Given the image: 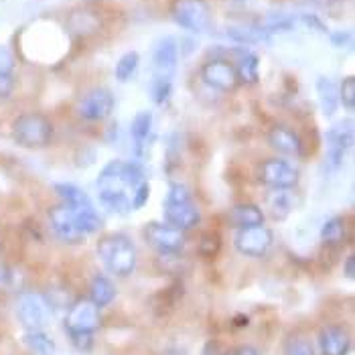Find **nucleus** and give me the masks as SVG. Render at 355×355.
Masks as SVG:
<instances>
[{
	"label": "nucleus",
	"mask_w": 355,
	"mask_h": 355,
	"mask_svg": "<svg viewBox=\"0 0 355 355\" xmlns=\"http://www.w3.org/2000/svg\"><path fill=\"white\" fill-rule=\"evenodd\" d=\"M146 181L144 168L132 161H112L98 175V197L104 209L110 214L132 211L135 193Z\"/></svg>",
	"instance_id": "1"
},
{
	"label": "nucleus",
	"mask_w": 355,
	"mask_h": 355,
	"mask_svg": "<svg viewBox=\"0 0 355 355\" xmlns=\"http://www.w3.org/2000/svg\"><path fill=\"white\" fill-rule=\"evenodd\" d=\"M98 256L106 270L126 278L137 270V248L126 234H106L98 242Z\"/></svg>",
	"instance_id": "2"
},
{
	"label": "nucleus",
	"mask_w": 355,
	"mask_h": 355,
	"mask_svg": "<svg viewBox=\"0 0 355 355\" xmlns=\"http://www.w3.org/2000/svg\"><path fill=\"white\" fill-rule=\"evenodd\" d=\"M10 132H12V140L25 148H43L53 138V124L43 114L27 112L12 120Z\"/></svg>",
	"instance_id": "3"
},
{
	"label": "nucleus",
	"mask_w": 355,
	"mask_h": 355,
	"mask_svg": "<svg viewBox=\"0 0 355 355\" xmlns=\"http://www.w3.org/2000/svg\"><path fill=\"white\" fill-rule=\"evenodd\" d=\"M171 17L179 27L195 35L211 27V10L205 0H173Z\"/></svg>",
	"instance_id": "4"
},
{
	"label": "nucleus",
	"mask_w": 355,
	"mask_h": 355,
	"mask_svg": "<svg viewBox=\"0 0 355 355\" xmlns=\"http://www.w3.org/2000/svg\"><path fill=\"white\" fill-rule=\"evenodd\" d=\"M201 80L207 87L221 92V94H230L234 92L240 82H238V73L234 67V61L225 59V57H211L201 65Z\"/></svg>",
	"instance_id": "5"
},
{
	"label": "nucleus",
	"mask_w": 355,
	"mask_h": 355,
	"mask_svg": "<svg viewBox=\"0 0 355 355\" xmlns=\"http://www.w3.org/2000/svg\"><path fill=\"white\" fill-rule=\"evenodd\" d=\"M325 140H327L325 163H327L329 171H337L345 161L349 148L354 146V120L347 118V120H341L335 126H331Z\"/></svg>",
	"instance_id": "6"
},
{
	"label": "nucleus",
	"mask_w": 355,
	"mask_h": 355,
	"mask_svg": "<svg viewBox=\"0 0 355 355\" xmlns=\"http://www.w3.org/2000/svg\"><path fill=\"white\" fill-rule=\"evenodd\" d=\"M114 94L106 87H92L76 104V114L85 122H102L114 112Z\"/></svg>",
	"instance_id": "7"
},
{
	"label": "nucleus",
	"mask_w": 355,
	"mask_h": 355,
	"mask_svg": "<svg viewBox=\"0 0 355 355\" xmlns=\"http://www.w3.org/2000/svg\"><path fill=\"white\" fill-rule=\"evenodd\" d=\"M100 323V306H96L89 299L76 301L65 315V329L69 335H92Z\"/></svg>",
	"instance_id": "8"
},
{
	"label": "nucleus",
	"mask_w": 355,
	"mask_h": 355,
	"mask_svg": "<svg viewBox=\"0 0 355 355\" xmlns=\"http://www.w3.org/2000/svg\"><path fill=\"white\" fill-rule=\"evenodd\" d=\"M236 250L248 256V258H264L274 244L272 230L264 225H254V227H242L234 240Z\"/></svg>",
	"instance_id": "9"
},
{
	"label": "nucleus",
	"mask_w": 355,
	"mask_h": 355,
	"mask_svg": "<svg viewBox=\"0 0 355 355\" xmlns=\"http://www.w3.org/2000/svg\"><path fill=\"white\" fill-rule=\"evenodd\" d=\"M144 240L155 248L159 254H179L185 248V234L177 227H171L168 223H146L144 227Z\"/></svg>",
	"instance_id": "10"
},
{
	"label": "nucleus",
	"mask_w": 355,
	"mask_h": 355,
	"mask_svg": "<svg viewBox=\"0 0 355 355\" xmlns=\"http://www.w3.org/2000/svg\"><path fill=\"white\" fill-rule=\"evenodd\" d=\"M17 317L27 331H41L49 321V304L39 293H25L17 302Z\"/></svg>",
	"instance_id": "11"
},
{
	"label": "nucleus",
	"mask_w": 355,
	"mask_h": 355,
	"mask_svg": "<svg viewBox=\"0 0 355 355\" xmlns=\"http://www.w3.org/2000/svg\"><path fill=\"white\" fill-rule=\"evenodd\" d=\"M260 181L270 189H293L299 183V171L284 159H268L260 166Z\"/></svg>",
	"instance_id": "12"
},
{
	"label": "nucleus",
	"mask_w": 355,
	"mask_h": 355,
	"mask_svg": "<svg viewBox=\"0 0 355 355\" xmlns=\"http://www.w3.org/2000/svg\"><path fill=\"white\" fill-rule=\"evenodd\" d=\"M179 65V43L173 37H163L153 49V76L173 80Z\"/></svg>",
	"instance_id": "13"
},
{
	"label": "nucleus",
	"mask_w": 355,
	"mask_h": 355,
	"mask_svg": "<svg viewBox=\"0 0 355 355\" xmlns=\"http://www.w3.org/2000/svg\"><path fill=\"white\" fill-rule=\"evenodd\" d=\"M49 221H51V230L55 232V236L61 242H65V244H82L85 240L83 232L80 230L78 221H76L73 211L65 203L57 205L49 211Z\"/></svg>",
	"instance_id": "14"
},
{
	"label": "nucleus",
	"mask_w": 355,
	"mask_h": 355,
	"mask_svg": "<svg viewBox=\"0 0 355 355\" xmlns=\"http://www.w3.org/2000/svg\"><path fill=\"white\" fill-rule=\"evenodd\" d=\"M163 218L164 223L171 227H177L181 232H187L199 225L201 221V211L191 201H164L163 203Z\"/></svg>",
	"instance_id": "15"
},
{
	"label": "nucleus",
	"mask_w": 355,
	"mask_h": 355,
	"mask_svg": "<svg viewBox=\"0 0 355 355\" xmlns=\"http://www.w3.org/2000/svg\"><path fill=\"white\" fill-rule=\"evenodd\" d=\"M268 144L284 157H301L302 155L301 137L288 126H274L268 132Z\"/></svg>",
	"instance_id": "16"
},
{
	"label": "nucleus",
	"mask_w": 355,
	"mask_h": 355,
	"mask_svg": "<svg viewBox=\"0 0 355 355\" xmlns=\"http://www.w3.org/2000/svg\"><path fill=\"white\" fill-rule=\"evenodd\" d=\"M319 349L323 355H347L352 337L343 327H325L319 333Z\"/></svg>",
	"instance_id": "17"
},
{
	"label": "nucleus",
	"mask_w": 355,
	"mask_h": 355,
	"mask_svg": "<svg viewBox=\"0 0 355 355\" xmlns=\"http://www.w3.org/2000/svg\"><path fill=\"white\" fill-rule=\"evenodd\" d=\"M232 55H236V73L240 83H256L260 80V59L258 55L248 51L246 47H236L232 49Z\"/></svg>",
	"instance_id": "18"
},
{
	"label": "nucleus",
	"mask_w": 355,
	"mask_h": 355,
	"mask_svg": "<svg viewBox=\"0 0 355 355\" xmlns=\"http://www.w3.org/2000/svg\"><path fill=\"white\" fill-rule=\"evenodd\" d=\"M227 39L242 47H252V45H262L270 41V35L262 28V25H230L225 27Z\"/></svg>",
	"instance_id": "19"
},
{
	"label": "nucleus",
	"mask_w": 355,
	"mask_h": 355,
	"mask_svg": "<svg viewBox=\"0 0 355 355\" xmlns=\"http://www.w3.org/2000/svg\"><path fill=\"white\" fill-rule=\"evenodd\" d=\"M67 27L76 35H94V33H98V28L102 27V21H100L98 12H94L89 8H78L69 15Z\"/></svg>",
	"instance_id": "20"
},
{
	"label": "nucleus",
	"mask_w": 355,
	"mask_h": 355,
	"mask_svg": "<svg viewBox=\"0 0 355 355\" xmlns=\"http://www.w3.org/2000/svg\"><path fill=\"white\" fill-rule=\"evenodd\" d=\"M266 209L270 211L272 219H284L295 209V195L291 189H272L266 195Z\"/></svg>",
	"instance_id": "21"
},
{
	"label": "nucleus",
	"mask_w": 355,
	"mask_h": 355,
	"mask_svg": "<svg viewBox=\"0 0 355 355\" xmlns=\"http://www.w3.org/2000/svg\"><path fill=\"white\" fill-rule=\"evenodd\" d=\"M230 221L242 230V227H254V225H264V211L262 207L254 205V203H240L234 205L230 211Z\"/></svg>",
	"instance_id": "22"
},
{
	"label": "nucleus",
	"mask_w": 355,
	"mask_h": 355,
	"mask_svg": "<svg viewBox=\"0 0 355 355\" xmlns=\"http://www.w3.org/2000/svg\"><path fill=\"white\" fill-rule=\"evenodd\" d=\"M317 96H319V104H321L323 116L331 118L339 108V85L333 80L321 76L317 80Z\"/></svg>",
	"instance_id": "23"
},
{
	"label": "nucleus",
	"mask_w": 355,
	"mask_h": 355,
	"mask_svg": "<svg viewBox=\"0 0 355 355\" xmlns=\"http://www.w3.org/2000/svg\"><path fill=\"white\" fill-rule=\"evenodd\" d=\"M153 126H155V118L148 110H140L137 116L130 122V137L137 142L138 148L146 146V142L153 137Z\"/></svg>",
	"instance_id": "24"
},
{
	"label": "nucleus",
	"mask_w": 355,
	"mask_h": 355,
	"mask_svg": "<svg viewBox=\"0 0 355 355\" xmlns=\"http://www.w3.org/2000/svg\"><path fill=\"white\" fill-rule=\"evenodd\" d=\"M114 299H116L114 282L110 278H106V276H102V274L94 276V280L89 284V301L102 309V306H108Z\"/></svg>",
	"instance_id": "25"
},
{
	"label": "nucleus",
	"mask_w": 355,
	"mask_h": 355,
	"mask_svg": "<svg viewBox=\"0 0 355 355\" xmlns=\"http://www.w3.org/2000/svg\"><path fill=\"white\" fill-rule=\"evenodd\" d=\"M23 343L33 355H53L55 343L51 337H47L43 331H27L23 337Z\"/></svg>",
	"instance_id": "26"
},
{
	"label": "nucleus",
	"mask_w": 355,
	"mask_h": 355,
	"mask_svg": "<svg viewBox=\"0 0 355 355\" xmlns=\"http://www.w3.org/2000/svg\"><path fill=\"white\" fill-rule=\"evenodd\" d=\"M138 65H140V55L137 51H128L124 53L118 61H116V67H114V76L116 80L122 83H126L128 80L135 78V73L138 71Z\"/></svg>",
	"instance_id": "27"
},
{
	"label": "nucleus",
	"mask_w": 355,
	"mask_h": 355,
	"mask_svg": "<svg viewBox=\"0 0 355 355\" xmlns=\"http://www.w3.org/2000/svg\"><path fill=\"white\" fill-rule=\"evenodd\" d=\"M345 234H347V227H345L343 218H331L321 227V240L325 244H341L345 240Z\"/></svg>",
	"instance_id": "28"
},
{
	"label": "nucleus",
	"mask_w": 355,
	"mask_h": 355,
	"mask_svg": "<svg viewBox=\"0 0 355 355\" xmlns=\"http://www.w3.org/2000/svg\"><path fill=\"white\" fill-rule=\"evenodd\" d=\"M150 96L155 100V104L164 106L171 96H173V80L168 78H155L153 76V82H150Z\"/></svg>",
	"instance_id": "29"
},
{
	"label": "nucleus",
	"mask_w": 355,
	"mask_h": 355,
	"mask_svg": "<svg viewBox=\"0 0 355 355\" xmlns=\"http://www.w3.org/2000/svg\"><path fill=\"white\" fill-rule=\"evenodd\" d=\"M284 355H315V347L311 339L302 335H295L284 343Z\"/></svg>",
	"instance_id": "30"
},
{
	"label": "nucleus",
	"mask_w": 355,
	"mask_h": 355,
	"mask_svg": "<svg viewBox=\"0 0 355 355\" xmlns=\"http://www.w3.org/2000/svg\"><path fill=\"white\" fill-rule=\"evenodd\" d=\"M339 106L347 110V112H354L355 110V78L349 76L345 78L341 85H339Z\"/></svg>",
	"instance_id": "31"
},
{
	"label": "nucleus",
	"mask_w": 355,
	"mask_h": 355,
	"mask_svg": "<svg viewBox=\"0 0 355 355\" xmlns=\"http://www.w3.org/2000/svg\"><path fill=\"white\" fill-rule=\"evenodd\" d=\"M219 244H221V240H219L218 234L209 232V234H205V236L201 238V242H199V254H201L203 258H214L219 252Z\"/></svg>",
	"instance_id": "32"
},
{
	"label": "nucleus",
	"mask_w": 355,
	"mask_h": 355,
	"mask_svg": "<svg viewBox=\"0 0 355 355\" xmlns=\"http://www.w3.org/2000/svg\"><path fill=\"white\" fill-rule=\"evenodd\" d=\"M12 69H15V57L4 45H0V76H10Z\"/></svg>",
	"instance_id": "33"
},
{
	"label": "nucleus",
	"mask_w": 355,
	"mask_h": 355,
	"mask_svg": "<svg viewBox=\"0 0 355 355\" xmlns=\"http://www.w3.org/2000/svg\"><path fill=\"white\" fill-rule=\"evenodd\" d=\"M166 201H191V191H189L185 185L175 183V185H171V189H168Z\"/></svg>",
	"instance_id": "34"
},
{
	"label": "nucleus",
	"mask_w": 355,
	"mask_h": 355,
	"mask_svg": "<svg viewBox=\"0 0 355 355\" xmlns=\"http://www.w3.org/2000/svg\"><path fill=\"white\" fill-rule=\"evenodd\" d=\"M352 41H354L352 31H335V33H331V43H333L335 47H339V49L352 47Z\"/></svg>",
	"instance_id": "35"
},
{
	"label": "nucleus",
	"mask_w": 355,
	"mask_h": 355,
	"mask_svg": "<svg viewBox=\"0 0 355 355\" xmlns=\"http://www.w3.org/2000/svg\"><path fill=\"white\" fill-rule=\"evenodd\" d=\"M148 195H150V185H148V181H144L140 187L135 193V201H132V209H140V207H144V203L148 201Z\"/></svg>",
	"instance_id": "36"
},
{
	"label": "nucleus",
	"mask_w": 355,
	"mask_h": 355,
	"mask_svg": "<svg viewBox=\"0 0 355 355\" xmlns=\"http://www.w3.org/2000/svg\"><path fill=\"white\" fill-rule=\"evenodd\" d=\"M15 89V78L10 76H0V100L8 98Z\"/></svg>",
	"instance_id": "37"
},
{
	"label": "nucleus",
	"mask_w": 355,
	"mask_h": 355,
	"mask_svg": "<svg viewBox=\"0 0 355 355\" xmlns=\"http://www.w3.org/2000/svg\"><path fill=\"white\" fill-rule=\"evenodd\" d=\"M301 21L306 25L309 28H317V31H327V27L319 21V17H315V15H302L301 17Z\"/></svg>",
	"instance_id": "38"
},
{
	"label": "nucleus",
	"mask_w": 355,
	"mask_h": 355,
	"mask_svg": "<svg viewBox=\"0 0 355 355\" xmlns=\"http://www.w3.org/2000/svg\"><path fill=\"white\" fill-rule=\"evenodd\" d=\"M343 274H345V278H349V280H354L355 278V256H347V260H345V264H343Z\"/></svg>",
	"instance_id": "39"
},
{
	"label": "nucleus",
	"mask_w": 355,
	"mask_h": 355,
	"mask_svg": "<svg viewBox=\"0 0 355 355\" xmlns=\"http://www.w3.org/2000/svg\"><path fill=\"white\" fill-rule=\"evenodd\" d=\"M225 355H260V352L250 347V345H244V347H238V349H234V352H230V354Z\"/></svg>",
	"instance_id": "40"
}]
</instances>
